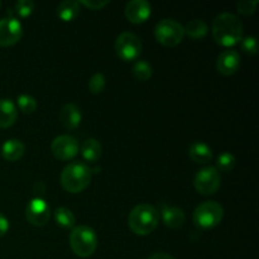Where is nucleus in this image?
Instances as JSON below:
<instances>
[{
  "label": "nucleus",
  "instance_id": "nucleus-10",
  "mask_svg": "<svg viewBox=\"0 0 259 259\" xmlns=\"http://www.w3.org/2000/svg\"><path fill=\"white\" fill-rule=\"evenodd\" d=\"M23 35V27L19 20L14 17L0 19V46L9 47L20 40Z\"/></svg>",
  "mask_w": 259,
  "mask_h": 259
},
{
  "label": "nucleus",
  "instance_id": "nucleus-23",
  "mask_svg": "<svg viewBox=\"0 0 259 259\" xmlns=\"http://www.w3.org/2000/svg\"><path fill=\"white\" fill-rule=\"evenodd\" d=\"M152 66L147 61H138L133 66V75L139 81H148L152 77Z\"/></svg>",
  "mask_w": 259,
  "mask_h": 259
},
{
  "label": "nucleus",
  "instance_id": "nucleus-3",
  "mask_svg": "<svg viewBox=\"0 0 259 259\" xmlns=\"http://www.w3.org/2000/svg\"><path fill=\"white\" fill-rule=\"evenodd\" d=\"M93 172L82 162H72L63 168L61 174V185L70 194H78L90 185Z\"/></svg>",
  "mask_w": 259,
  "mask_h": 259
},
{
  "label": "nucleus",
  "instance_id": "nucleus-7",
  "mask_svg": "<svg viewBox=\"0 0 259 259\" xmlns=\"http://www.w3.org/2000/svg\"><path fill=\"white\" fill-rule=\"evenodd\" d=\"M222 177L217 167H204L195 175L194 186L201 195H212L219 190Z\"/></svg>",
  "mask_w": 259,
  "mask_h": 259
},
{
  "label": "nucleus",
  "instance_id": "nucleus-8",
  "mask_svg": "<svg viewBox=\"0 0 259 259\" xmlns=\"http://www.w3.org/2000/svg\"><path fill=\"white\" fill-rule=\"evenodd\" d=\"M115 52L120 60L126 62L137 60L142 52L141 39L133 33H121L115 40Z\"/></svg>",
  "mask_w": 259,
  "mask_h": 259
},
{
  "label": "nucleus",
  "instance_id": "nucleus-6",
  "mask_svg": "<svg viewBox=\"0 0 259 259\" xmlns=\"http://www.w3.org/2000/svg\"><path fill=\"white\" fill-rule=\"evenodd\" d=\"M154 37L157 42L164 47H176L185 37V29L179 22L174 19H162L154 28Z\"/></svg>",
  "mask_w": 259,
  "mask_h": 259
},
{
  "label": "nucleus",
  "instance_id": "nucleus-30",
  "mask_svg": "<svg viewBox=\"0 0 259 259\" xmlns=\"http://www.w3.org/2000/svg\"><path fill=\"white\" fill-rule=\"evenodd\" d=\"M78 4L89 8L90 10H101L109 4V0H81Z\"/></svg>",
  "mask_w": 259,
  "mask_h": 259
},
{
  "label": "nucleus",
  "instance_id": "nucleus-22",
  "mask_svg": "<svg viewBox=\"0 0 259 259\" xmlns=\"http://www.w3.org/2000/svg\"><path fill=\"white\" fill-rule=\"evenodd\" d=\"M55 220L63 229H73L76 224V218L73 212L67 207H57L55 210Z\"/></svg>",
  "mask_w": 259,
  "mask_h": 259
},
{
  "label": "nucleus",
  "instance_id": "nucleus-21",
  "mask_svg": "<svg viewBox=\"0 0 259 259\" xmlns=\"http://www.w3.org/2000/svg\"><path fill=\"white\" fill-rule=\"evenodd\" d=\"M185 29V34L189 35L192 39H201L207 34V24L202 19H192L187 23Z\"/></svg>",
  "mask_w": 259,
  "mask_h": 259
},
{
  "label": "nucleus",
  "instance_id": "nucleus-24",
  "mask_svg": "<svg viewBox=\"0 0 259 259\" xmlns=\"http://www.w3.org/2000/svg\"><path fill=\"white\" fill-rule=\"evenodd\" d=\"M217 166L219 168L218 171L230 172L237 166V158L232 153H229V152H224V153H222L218 157Z\"/></svg>",
  "mask_w": 259,
  "mask_h": 259
},
{
  "label": "nucleus",
  "instance_id": "nucleus-32",
  "mask_svg": "<svg viewBox=\"0 0 259 259\" xmlns=\"http://www.w3.org/2000/svg\"><path fill=\"white\" fill-rule=\"evenodd\" d=\"M148 259H174L171 257L169 254H167V253H154V254H152L151 257Z\"/></svg>",
  "mask_w": 259,
  "mask_h": 259
},
{
  "label": "nucleus",
  "instance_id": "nucleus-13",
  "mask_svg": "<svg viewBox=\"0 0 259 259\" xmlns=\"http://www.w3.org/2000/svg\"><path fill=\"white\" fill-rule=\"evenodd\" d=\"M240 56L237 51H223L217 60V68L222 75L232 76L239 70Z\"/></svg>",
  "mask_w": 259,
  "mask_h": 259
},
{
  "label": "nucleus",
  "instance_id": "nucleus-18",
  "mask_svg": "<svg viewBox=\"0 0 259 259\" xmlns=\"http://www.w3.org/2000/svg\"><path fill=\"white\" fill-rule=\"evenodd\" d=\"M189 156L196 163H207L212 159V151L207 144L202 142H195L190 146Z\"/></svg>",
  "mask_w": 259,
  "mask_h": 259
},
{
  "label": "nucleus",
  "instance_id": "nucleus-20",
  "mask_svg": "<svg viewBox=\"0 0 259 259\" xmlns=\"http://www.w3.org/2000/svg\"><path fill=\"white\" fill-rule=\"evenodd\" d=\"M81 154L88 162H96L103 154V147L98 139L89 138L83 142L81 147Z\"/></svg>",
  "mask_w": 259,
  "mask_h": 259
},
{
  "label": "nucleus",
  "instance_id": "nucleus-25",
  "mask_svg": "<svg viewBox=\"0 0 259 259\" xmlns=\"http://www.w3.org/2000/svg\"><path fill=\"white\" fill-rule=\"evenodd\" d=\"M17 104L18 108L24 114H33L38 108L37 100L33 96L27 95V94H23V95L18 96Z\"/></svg>",
  "mask_w": 259,
  "mask_h": 259
},
{
  "label": "nucleus",
  "instance_id": "nucleus-2",
  "mask_svg": "<svg viewBox=\"0 0 259 259\" xmlns=\"http://www.w3.org/2000/svg\"><path fill=\"white\" fill-rule=\"evenodd\" d=\"M159 214L149 204H139L129 212L128 225L137 235H148L158 227Z\"/></svg>",
  "mask_w": 259,
  "mask_h": 259
},
{
  "label": "nucleus",
  "instance_id": "nucleus-17",
  "mask_svg": "<svg viewBox=\"0 0 259 259\" xmlns=\"http://www.w3.org/2000/svg\"><path fill=\"white\" fill-rule=\"evenodd\" d=\"M24 152L25 146L23 144V142L19 141V139H8V141L3 144V157L9 162L19 161L23 157V154H24Z\"/></svg>",
  "mask_w": 259,
  "mask_h": 259
},
{
  "label": "nucleus",
  "instance_id": "nucleus-9",
  "mask_svg": "<svg viewBox=\"0 0 259 259\" xmlns=\"http://www.w3.org/2000/svg\"><path fill=\"white\" fill-rule=\"evenodd\" d=\"M25 218L34 227H45L51 218L50 206L40 197H34L25 206Z\"/></svg>",
  "mask_w": 259,
  "mask_h": 259
},
{
  "label": "nucleus",
  "instance_id": "nucleus-11",
  "mask_svg": "<svg viewBox=\"0 0 259 259\" xmlns=\"http://www.w3.org/2000/svg\"><path fill=\"white\" fill-rule=\"evenodd\" d=\"M51 151L55 158L60 161H70L78 153V143L76 138L71 136H60L53 139Z\"/></svg>",
  "mask_w": 259,
  "mask_h": 259
},
{
  "label": "nucleus",
  "instance_id": "nucleus-26",
  "mask_svg": "<svg viewBox=\"0 0 259 259\" xmlns=\"http://www.w3.org/2000/svg\"><path fill=\"white\" fill-rule=\"evenodd\" d=\"M106 85V78L105 76L101 72H96L95 75H93V77L89 81V90L94 95H98V94L103 93V90L105 89Z\"/></svg>",
  "mask_w": 259,
  "mask_h": 259
},
{
  "label": "nucleus",
  "instance_id": "nucleus-33",
  "mask_svg": "<svg viewBox=\"0 0 259 259\" xmlns=\"http://www.w3.org/2000/svg\"><path fill=\"white\" fill-rule=\"evenodd\" d=\"M0 7H2V3H0Z\"/></svg>",
  "mask_w": 259,
  "mask_h": 259
},
{
  "label": "nucleus",
  "instance_id": "nucleus-5",
  "mask_svg": "<svg viewBox=\"0 0 259 259\" xmlns=\"http://www.w3.org/2000/svg\"><path fill=\"white\" fill-rule=\"evenodd\" d=\"M223 217H224V209L219 202L205 201L195 209L192 219L197 227L202 229H211L222 223Z\"/></svg>",
  "mask_w": 259,
  "mask_h": 259
},
{
  "label": "nucleus",
  "instance_id": "nucleus-14",
  "mask_svg": "<svg viewBox=\"0 0 259 259\" xmlns=\"http://www.w3.org/2000/svg\"><path fill=\"white\" fill-rule=\"evenodd\" d=\"M81 120H82V114L77 105L70 103L62 106L60 111V121L66 129L73 131L80 125Z\"/></svg>",
  "mask_w": 259,
  "mask_h": 259
},
{
  "label": "nucleus",
  "instance_id": "nucleus-12",
  "mask_svg": "<svg viewBox=\"0 0 259 259\" xmlns=\"http://www.w3.org/2000/svg\"><path fill=\"white\" fill-rule=\"evenodd\" d=\"M152 7L146 0H132L125 7V17L133 24H142L151 17Z\"/></svg>",
  "mask_w": 259,
  "mask_h": 259
},
{
  "label": "nucleus",
  "instance_id": "nucleus-19",
  "mask_svg": "<svg viewBox=\"0 0 259 259\" xmlns=\"http://www.w3.org/2000/svg\"><path fill=\"white\" fill-rule=\"evenodd\" d=\"M80 13V4L73 0H66L58 4L56 14L62 22H72Z\"/></svg>",
  "mask_w": 259,
  "mask_h": 259
},
{
  "label": "nucleus",
  "instance_id": "nucleus-15",
  "mask_svg": "<svg viewBox=\"0 0 259 259\" xmlns=\"http://www.w3.org/2000/svg\"><path fill=\"white\" fill-rule=\"evenodd\" d=\"M17 106L10 99H0V128H10L17 121Z\"/></svg>",
  "mask_w": 259,
  "mask_h": 259
},
{
  "label": "nucleus",
  "instance_id": "nucleus-31",
  "mask_svg": "<svg viewBox=\"0 0 259 259\" xmlns=\"http://www.w3.org/2000/svg\"><path fill=\"white\" fill-rule=\"evenodd\" d=\"M9 230V222H8L7 218L0 212V238L4 237L5 234Z\"/></svg>",
  "mask_w": 259,
  "mask_h": 259
},
{
  "label": "nucleus",
  "instance_id": "nucleus-4",
  "mask_svg": "<svg viewBox=\"0 0 259 259\" xmlns=\"http://www.w3.org/2000/svg\"><path fill=\"white\" fill-rule=\"evenodd\" d=\"M70 245L76 255L88 258L95 253L98 248V237L94 229L86 225H78L70 234Z\"/></svg>",
  "mask_w": 259,
  "mask_h": 259
},
{
  "label": "nucleus",
  "instance_id": "nucleus-28",
  "mask_svg": "<svg viewBox=\"0 0 259 259\" xmlns=\"http://www.w3.org/2000/svg\"><path fill=\"white\" fill-rule=\"evenodd\" d=\"M257 5H258V0H244V2L238 3L237 9L240 14L252 15L254 14Z\"/></svg>",
  "mask_w": 259,
  "mask_h": 259
},
{
  "label": "nucleus",
  "instance_id": "nucleus-29",
  "mask_svg": "<svg viewBox=\"0 0 259 259\" xmlns=\"http://www.w3.org/2000/svg\"><path fill=\"white\" fill-rule=\"evenodd\" d=\"M240 46H242V50L245 53H249V55H255L258 51V43L257 39L254 37H245L244 39L240 40Z\"/></svg>",
  "mask_w": 259,
  "mask_h": 259
},
{
  "label": "nucleus",
  "instance_id": "nucleus-1",
  "mask_svg": "<svg viewBox=\"0 0 259 259\" xmlns=\"http://www.w3.org/2000/svg\"><path fill=\"white\" fill-rule=\"evenodd\" d=\"M212 37L224 47H232L243 39V24L239 18L230 13L219 14L212 22Z\"/></svg>",
  "mask_w": 259,
  "mask_h": 259
},
{
  "label": "nucleus",
  "instance_id": "nucleus-16",
  "mask_svg": "<svg viewBox=\"0 0 259 259\" xmlns=\"http://www.w3.org/2000/svg\"><path fill=\"white\" fill-rule=\"evenodd\" d=\"M162 219H163L164 225L167 228L179 229V228H181L184 225L186 217H185V212L182 209L176 206H169L163 209V211H162Z\"/></svg>",
  "mask_w": 259,
  "mask_h": 259
},
{
  "label": "nucleus",
  "instance_id": "nucleus-27",
  "mask_svg": "<svg viewBox=\"0 0 259 259\" xmlns=\"http://www.w3.org/2000/svg\"><path fill=\"white\" fill-rule=\"evenodd\" d=\"M33 9H34V3L32 0H19L15 4V12L22 18L29 17L32 14Z\"/></svg>",
  "mask_w": 259,
  "mask_h": 259
}]
</instances>
